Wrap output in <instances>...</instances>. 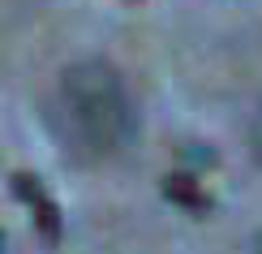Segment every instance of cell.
<instances>
[{
	"label": "cell",
	"instance_id": "obj_1",
	"mask_svg": "<svg viewBox=\"0 0 262 254\" xmlns=\"http://www.w3.org/2000/svg\"><path fill=\"white\" fill-rule=\"evenodd\" d=\"M64 104H69V116L78 125V134L86 138V147L99 151V155H116V151L129 147L138 121H134V104H129L116 69H107L99 61L73 65L64 73Z\"/></svg>",
	"mask_w": 262,
	"mask_h": 254
},
{
	"label": "cell",
	"instance_id": "obj_2",
	"mask_svg": "<svg viewBox=\"0 0 262 254\" xmlns=\"http://www.w3.org/2000/svg\"><path fill=\"white\" fill-rule=\"evenodd\" d=\"M13 194L26 203L30 220H35V233H39L43 241H52V246H56L60 233H64V216H60L56 198L48 194V185H43L39 177H30V172H13Z\"/></svg>",
	"mask_w": 262,
	"mask_h": 254
},
{
	"label": "cell",
	"instance_id": "obj_3",
	"mask_svg": "<svg viewBox=\"0 0 262 254\" xmlns=\"http://www.w3.org/2000/svg\"><path fill=\"white\" fill-rule=\"evenodd\" d=\"M159 190H163V198H168V203L185 207L189 216H206V211L215 207V198L206 194L202 185L193 181V177H185V172H172V177H163V181H159Z\"/></svg>",
	"mask_w": 262,
	"mask_h": 254
},
{
	"label": "cell",
	"instance_id": "obj_4",
	"mask_svg": "<svg viewBox=\"0 0 262 254\" xmlns=\"http://www.w3.org/2000/svg\"><path fill=\"white\" fill-rule=\"evenodd\" d=\"M0 250H5V233H0Z\"/></svg>",
	"mask_w": 262,
	"mask_h": 254
}]
</instances>
